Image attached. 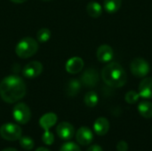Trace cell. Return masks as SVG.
<instances>
[{"instance_id": "cell-1", "label": "cell", "mask_w": 152, "mask_h": 151, "mask_svg": "<svg viewBox=\"0 0 152 151\" xmlns=\"http://www.w3.org/2000/svg\"><path fill=\"white\" fill-rule=\"evenodd\" d=\"M26 85L18 76H8L0 82V97L7 103H14L26 94Z\"/></svg>"}, {"instance_id": "cell-2", "label": "cell", "mask_w": 152, "mask_h": 151, "mask_svg": "<svg viewBox=\"0 0 152 151\" xmlns=\"http://www.w3.org/2000/svg\"><path fill=\"white\" fill-rule=\"evenodd\" d=\"M102 77L106 85L112 87H122L126 83V73L117 62L107 64L102 70Z\"/></svg>"}, {"instance_id": "cell-3", "label": "cell", "mask_w": 152, "mask_h": 151, "mask_svg": "<svg viewBox=\"0 0 152 151\" xmlns=\"http://www.w3.org/2000/svg\"><path fill=\"white\" fill-rule=\"evenodd\" d=\"M38 50V43L36 39L26 36L22 38L15 47L16 54L22 59H27L33 56Z\"/></svg>"}, {"instance_id": "cell-4", "label": "cell", "mask_w": 152, "mask_h": 151, "mask_svg": "<svg viewBox=\"0 0 152 151\" xmlns=\"http://www.w3.org/2000/svg\"><path fill=\"white\" fill-rule=\"evenodd\" d=\"M22 130L20 125L12 123L4 124L0 127V136L6 141L14 142L20 140L21 137Z\"/></svg>"}, {"instance_id": "cell-5", "label": "cell", "mask_w": 152, "mask_h": 151, "mask_svg": "<svg viewBox=\"0 0 152 151\" xmlns=\"http://www.w3.org/2000/svg\"><path fill=\"white\" fill-rule=\"evenodd\" d=\"M12 117L17 123L25 125L30 120L31 117L30 109L25 103L20 102L14 106L12 109Z\"/></svg>"}, {"instance_id": "cell-6", "label": "cell", "mask_w": 152, "mask_h": 151, "mask_svg": "<svg viewBox=\"0 0 152 151\" xmlns=\"http://www.w3.org/2000/svg\"><path fill=\"white\" fill-rule=\"evenodd\" d=\"M130 69L134 76L137 77H144L149 74L151 68L148 61L141 57H137L132 61Z\"/></svg>"}, {"instance_id": "cell-7", "label": "cell", "mask_w": 152, "mask_h": 151, "mask_svg": "<svg viewBox=\"0 0 152 151\" xmlns=\"http://www.w3.org/2000/svg\"><path fill=\"white\" fill-rule=\"evenodd\" d=\"M99 81V75L96 69H87L83 75L81 76V83L83 85L88 88L94 87Z\"/></svg>"}, {"instance_id": "cell-8", "label": "cell", "mask_w": 152, "mask_h": 151, "mask_svg": "<svg viewBox=\"0 0 152 151\" xmlns=\"http://www.w3.org/2000/svg\"><path fill=\"white\" fill-rule=\"evenodd\" d=\"M43 71V65L41 62L34 61L28 62L23 68L22 74L27 78H35L38 77Z\"/></svg>"}, {"instance_id": "cell-9", "label": "cell", "mask_w": 152, "mask_h": 151, "mask_svg": "<svg viewBox=\"0 0 152 151\" xmlns=\"http://www.w3.org/2000/svg\"><path fill=\"white\" fill-rule=\"evenodd\" d=\"M56 133L60 139L69 141L73 138L75 134V129L71 124L68 122H61L57 125Z\"/></svg>"}, {"instance_id": "cell-10", "label": "cell", "mask_w": 152, "mask_h": 151, "mask_svg": "<svg viewBox=\"0 0 152 151\" xmlns=\"http://www.w3.org/2000/svg\"><path fill=\"white\" fill-rule=\"evenodd\" d=\"M76 140L80 145L83 146L89 145L94 140L93 132L88 127L82 126L76 133Z\"/></svg>"}, {"instance_id": "cell-11", "label": "cell", "mask_w": 152, "mask_h": 151, "mask_svg": "<svg viewBox=\"0 0 152 151\" xmlns=\"http://www.w3.org/2000/svg\"><path fill=\"white\" fill-rule=\"evenodd\" d=\"M139 95L144 99H152V78L146 77L142 79L138 88Z\"/></svg>"}, {"instance_id": "cell-12", "label": "cell", "mask_w": 152, "mask_h": 151, "mask_svg": "<svg viewBox=\"0 0 152 151\" xmlns=\"http://www.w3.org/2000/svg\"><path fill=\"white\" fill-rule=\"evenodd\" d=\"M97 59L101 62H109L113 59L114 52L113 49L108 45V44H102L101 45L96 53Z\"/></svg>"}, {"instance_id": "cell-13", "label": "cell", "mask_w": 152, "mask_h": 151, "mask_svg": "<svg viewBox=\"0 0 152 151\" xmlns=\"http://www.w3.org/2000/svg\"><path fill=\"white\" fill-rule=\"evenodd\" d=\"M84 61L80 57H72L66 63V70L70 74H77L82 70Z\"/></svg>"}, {"instance_id": "cell-14", "label": "cell", "mask_w": 152, "mask_h": 151, "mask_svg": "<svg viewBox=\"0 0 152 151\" xmlns=\"http://www.w3.org/2000/svg\"><path fill=\"white\" fill-rule=\"evenodd\" d=\"M94 130L99 136L107 134L110 130V122L106 117H98L94 124Z\"/></svg>"}, {"instance_id": "cell-15", "label": "cell", "mask_w": 152, "mask_h": 151, "mask_svg": "<svg viewBox=\"0 0 152 151\" xmlns=\"http://www.w3.org/2000/svg\"><path fill=\"white\" fill-rule=\"evenodd\" d=\"M57 116L54 113H46L44 116H42L39 119V125L42 129H44L45 131L49 130L50 128H52L56 123H57Z\"/></svg>"}, {"instance_id": "cell-16", "label": "cell", "mask_w": 152, "mask_h": 151, "mask_svg": "<svg viewBox=\"0 0 152 151\" xmlns=\"http://www.w3.org/2000/svg\"><path fill=\"white\" fill-rule=\"evenodd\" d=\"M80 88H81V82L76 78H72L67 83L65 86V93L68 96L74 97L79 93Z\"/></svg>"}, {"instance_id": "cell-17", "label": "cell", "mask_w": 152, "mask_h": 151, "mask_svg": "<svg viewBox=\"0 0 152 151\" xmlns=\"http://www.w3.org/2000/svg\"><path fill=\"white\" fill-rule=\"evenodd\" d=\"M86 12L90 17L98 18L102 13V7L99 3L95 1H91L86 5Z\"/></svg>"}, {"instance_id": "cell-18", "label": "cell", "mask_w": 152, "mask_h": 151, "mask_svg": "<svg viewBox=\"0 0 152 151\" xmlns=\"http://www.w3.org/2000/svg\"><path fill=\"white\" fill-rule=\"evenodd\" d=\"M138 112L144 118H151L152 117V103L148 101H142L139 103Z\"/></svg>"}, {"instance_id": "cell-19", "label": "cell", "mask_w": 152, "mask_h": 151, "mask_svg": "<svg viewBox=\"0 0 152 151\" xmlns=\"http://www.w3.org/2000/svg\"><path fill=\"white\" fill-rule=\"evenodd\" d=\"M122 4V0H104L103 7L109 13H115L118 12Z\"/></svg>"}, {"instance_id": "cell-20", "label": "cell", "mask_w": 152, "mask_h": 151, "mask_svg": "<svg viewBox=\"0 0 152 151\" xmlns=\"http://www.w3.org/2000/svg\"><path fill=\"white\" fill-rule=\"evenodd\" d=\"M84 101H85V103L87 107L94 108L98 104L99 98H98V95L95 92H88L85 95Z\"/></svg>"}, {"instance_id": "cell-21", "label": "cell", "mask_w": 152, "mask_h": 151, "mask_svg": "<svg viewBox=\"0 0 152 151\" xmlns=\"http://www.w3.org/2000/svg\"><path fill=\"white\" fill-rule=\"evenodd\" d=\"M37 38L38 42H40V43L47 42L51 38V31H50V29H48L46 28L39 29L37 31Z\"/></svg>"}, {"instance_id": "cell-22", "label": "cell", "mask_w": 152, "mask_h": 151, "mask_svg": "<svg viewBox=\"0 0 152 151\" xmlns=\"http://www.w3.org/2000/svg\"><path fill=\"white\" fill-rule=\"evenodd\" d=\"M20 145L21 146L22 149H24L26 150H31L34 148L35 143H34V141L32 140V138L24 136V137L20 138Z\"/></svg>"}, {"instance_id": "cell-23", "label": "cell", "mask_w": 152, "mask_h": 151, "mask_svg": "<svg viewBox=\"0 0 152 151\" xmlns=\"http://www.w3.org/2000/svg\"><path fill=\"white\" fill-rule=\"evenodd\" d=\"M139 98H140L139 93H136V92H134V91H130V92H128V93L126 94V96H125L126 101L127 103H129V104H134V103H136V102L138 101Z\"/></svg>"}, {"instance_id": "cell-24", "label": "cell", "mask_w": 152, "mask_h": 151, "mask_svg": "<svg viewBox=\"0 0 152 151\" xmlns=\"http://www.w3.org/2000/svg\"><path fill=\"white\" fill-rule=\"evenodd\" d=\"M42 141L45 145H52L54 142V135L49 130L45 131L42 135Z\"/></svg>"}, {"instance_id": "cell-25", "label": "cell", "mask_w": 152, "mask_h": 151, "mask_svg": "<svg viewBox=\"0 0 152 151\" xmlns=\"http://www.w3.org/2000/svg\"><path fill=\"white\" fill-rule=\"evenodd\" d=\"M60 151H81V150L77 144L74 142H67L61 146Z\"/></svg>"}, {"instance_id": "cell-26", "label": "cell", "mask_w": 152, "mask_h": 151, "mask_svg": "<svg viewBox=\"0 0 152 151\" xmlns=\"http://www.w3.org/2000/svg\"><path fill=\"white\" fill-rule=\"evenodd\" d=\"M118 151H127L128 150V144L125 141H120L117 145Z\"/></svg>"}, {"instance_id": "cell-27", "label": "cell", "mask_w": 152, "mask_h": 151, "mask_svg": "<svg viewBox=\"0 0 152 151\" xmlns=\"http://www.w3.org/2000/svg\"><path fill=\"white\" fill-rule=\"evenodd\" d=\"M87 151H103L102 147L100 145H97V144H94V145H92L90 146L88 149H87Z\"/></svg>"}, {"instance_id": "cell-28", "label": "cell", "mask_w": 152, "mask_h": 151, "mask_svg": "<svg viewBox=\"0 0 152 151\" xmlns=\"http://www.w3.org/2000/svg\"><path fill=\"white\" fill-rule=\"evenodd\" d=\"M10 1L12 2V3H16V4H21V3L26 2L27 0H10Z\"/></svg>"}, {"instance_id": "cell-29", "label": "cell", "mask_w": 152, "mask_h": 151, "mask_svg": "<svg viewBox=\"0 0 152 151\" xmlns=\"http://www.w3.org/2000/svg\"><path fill=\"white\" fill-rule=\"evenodd\" d=\"M36 151H50L48 149H46V148H45V147H39V148H37Z\"/></svg>"}, {"instance_id": "cell-30", "label": "cell", "mask_w": 152, "mask_h": 151, "mask_svg": "<svg viewBox=\"0 0 152 151\" xmlns=\"http://www.w3.org/2000/svg\"><path fill=\"white\" fill-rule=\"evenodd\" d=\"M2 151H18L17 150H15V149H12V148H7V149H4V150Z\"/></svg>"}, {"instance_id": "cell-31", "label": "cell", "mask_w": 152, "mask_h": 151, "mask_svg": "<svg viewBox=\"0 0 152 151\" xmlns=\"http://www.w3.org/2000/svg\"><path fill=\"white\" fill-rule=\"evenodd\" d=\"M43 1H50V0H43Z\"/></svg>"}]
</instances>
